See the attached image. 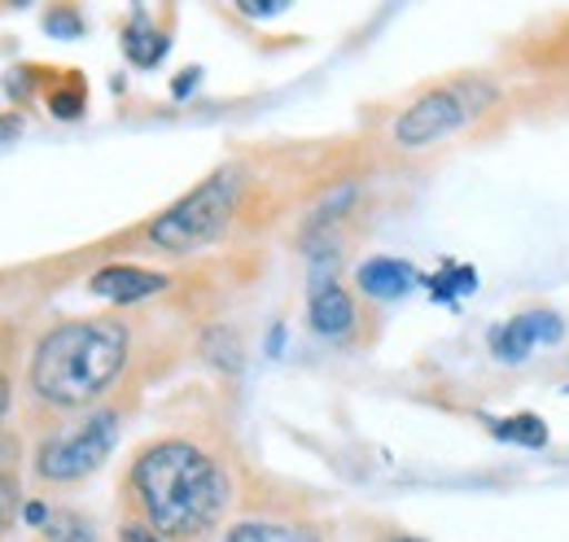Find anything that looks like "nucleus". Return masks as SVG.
Listing matches in <instances>:
<instances>
[{"instance_id": "obj_17", "label": "nucleus", "mask_w": 569, "mask_h": 542, "mask_svg": "<svg viewBox=\"0 0 569 542\" xmlns=\"http://www.w3.org/2000/svg\"><path fill=\"white\" fill-rule=\"evenodd\" d=\"M119 539H123V542H162L153 530H149V525H141V521H128V525L119 530Z\"/></svg>"}, {"instance_id": "obj_9", "label": "nucleus", "mask_w": 569, "mask_h": 542, "mask_svg": "<svg viewBox=\"0 0 569 542\" xmlns=\"http://www.w3.org/2000/svg\"><path fill=\"white\" fill-rule=\"evenodd\" d=\"M356 280L368 298L390 302V298H403V293L417 284V271L408 268V263H399V259H368V263L359 268Z\"/></svg>"}, {"instance_id": "obj_20", "label": "nucleus", "mask_w": 569, "mask_h": 542, "mask_svg": "<svg viewBox=\"0 0 569 542\" xmlns=\"http://www.w3.org/2000/svg\"><path fill=\"white\" fill-rule=\"evenodd\" d=\"M241 9L254 13V18H259V13H281L284 0H241Z\"/></svg>"}, {"instance_id": "obj_5", "label": "nucleus", "mask_w": 569, "mask_h": 542, "mask_svg": "<svg viewBox=\"0 0 569 542\" xmlns=\"http://www.w3.org/2000/svg\"><path fill=\"white\" fill-rule=\"evenodd\" d=\"M465 123V106L456 92H426L417 106H408L395 123V140L403 149H421L429 140H442Z\"/></svg>"}, {"instance_id": "obj_2", "label": "nucleus", "mask_w": 569, "mask_h": 542, "mask_svg": "<svg viewBox=\"0 0 569 542\" xmlns=\"http://www.w3.org/2000/svg\"><path fill=\"white\" fill-rule=\"evenodd\" d=\"M128 324L123 320H67L36 341L27 363L31 399L53 411L92 406L128 363Z\"/></svg>"}, {"instance_id": "obj_18", "label": "nucleus", "mask_w": 569, "mask_h": 542, "mask_svg": "<svg viewBox=\"0 0 569 542\" xmlns=\"http://www.w3.org/2000/svg\"><path fill=\"white\" fill-rule=\"evenodd\" d=\"M44 27L49 31H62V36H79V18H71V13H49Z\"/></svg>"}, {"instance_id": "obj_14", "label": "nucleus", "mask_w": 569, "mask_h": 542, "mask_svg": "<svg viewBox=\"0 0 569 542\" xmlns=\"http://www.w3.org/2000/svg\"><path fill=\"white\" fill-rule=\"evenodd\" d=\"M44 539L49 542H97L92 539V530H88V521H79L74 512H58V516L44 525Z\"/></svg>"}, {"instance_id": "obj_3", "label": "nucleus", "mask_w": 569, "mask_h": 542, "mask_svg": "<svg viewBox=\"0 0 569 542\" xmlns=\"http://www.w3.org/2000/svg\"><path fill=\"white\" fill-rule=\"evenodd\" d=\"M237 198H241V171L237 167H223V171H214L211 180H202L189 198L167 205L144 228V237L158 250H167V254H193V250L211 245L214 237L228 228V219L237 210Z\"/></svg>"}, {"instance_id": "obj_19", "label": "nucleus", "mask_w": 569, "mask_h": 542, "mask_svg": "<svg viewBox=\"0 0 569 542\" xmlns=\"http://www.w3.org/2000/svg\"><path fill=\"white\" fill-rule=\"evenodd\" d=\"M22 136V114H0V144H13Z\"/></svg>"}, {"instance_id": "obj_15", "label": "nucleus", "mask_w": 569, "mask_h": 542, "mask_svg": "<svg viewBox=\"0 0 569 542\" xmlns=\"http://www.w3.org/2000/svg\"><path fill=\"white\" fill-rule=\"evenodd\" d=\"M49 110H53L58 119H79V114H83V83L74 79L71 88L49 92Z\"/></svg>"}, {"instance_id": "obj_8", "label": "nucleus", "mask_w": 569, "mask_h": 542, "mask_svg": "<svg viewBox=\"0 0 569 542\" xmlns=\"http://www.w3.org/2000/svg\"><path fill=\"white\" fill-rule=\"evenodd\" d=\"M307 315H311V329L325 333V338H342V333L356 329V302L333 280H316L311 302H307Z\"/></svg>"}, {"instance_id": "obj_21", "label": "nucleus", "mask_w": 569, "mask_h": 542, "mask_svg": "<svg viewBox=\"0 0 569 542\" xmlns=\"http://www.w3.org/2000/svg\"><path fill=\"white\" fill-rule=\"evenodd\" d=\"M193 79H198V70H184V79H176V97H184L193 88Z\"/></svg>"}, {"instance_id": "obj_12", "label": "nucleus", "mask_w": 569, "mask_h": 542, "mask_svg": "<svg viewBox=\"0 0 569 542\" xmlns=\"http://www.w3.org/2000/svg\"><path fill=\"white\" fill-rule=\"evenodd\" d=\"M496 438H503V442H517V446H543V442H548V424H543L539 415L521 411V415L496 420Z\"/></svg>"}, {"instance_id": "obj_16", "label": "nucleus", "mask_w": 569, "mask_h": 542, "mask_svg": "<svg viewBox=\"0 0 569 542\" xmlns=\"http://www.w3.org/2000/svg\"><path fill=\"white\" fill-rule=\"evenodd\" d=\"M9 403H13V381H9V359H4V350H0V424H4V415H9Z\"/></svg>"}, {"instance_id": "obj_6", "label": "nucleus", "mask_w": 569, "mask_h": 542, "mask_svg": "<svg viewBox=\"0 0 569 542\" xmlns=\"http://www.w3.org/2000/svg\"><path fill=\"white\" fill-rule=\"evenodd\" d=\"M566 324L552 315V311H530V315H517L512 324H503L491 333V345L503 363H521L530 354L535 341H561Z\"/></svg>"}, {"instance_id": "obj_4", "label": "nucleus", "mask_w": 569, "mask_h": 542, "mask_svg": "<svg viewBox=\"0 0 569 542\" xmlns=\"http://www.w3.org/2000/svg\"><path fill=\"white\" fill-rule=\"evenodd\" d=\"M119 442V411L101 406V411H83L79 420L53 429L40 446H36V473L44 481H79V476L97 473L110 451Z\"/></svg>"}, {"instance_id": "obj_13", "label": "nucleus", "mask_w": 569, "mask_h": 542, "mask_svg": "<svg viewBox=\"0 0 569 542\" xmlns=\"http://www.w3.org/2000/svg\"><path fill=\"white\" fill-rule=\"evenodd\" d=\"M469 289H478L473 268H447L429 280V293H433V298H442V302H451L456 293H469Z\"/></svg>"}, {"instance_id": "obj_7", "label": "nucleus", "mask_w": 569, "mask_h": 542, "mask_svg": "<svg viewBox=\"0 0 569 542\" xmlns=\"http://www.w3.org/2000/svg\"><path fill=\"white\" fill-rule=\"evenodd\" d=\"M88 289H92L97 298H110V302L128 307V302H141V298H153V293H162V289H167V275L119 263V268H101V271H97V275L88 280Z\"/></svg>"}, {"instance_id": "obj_1", "label": "nucleus", "mask_w": 569, "mask_h": 542, "mask_svg": "<svg viewBox=\"0 0 569 542\" xmlns=\"http://www.w3.org/2000/svg\"><path fill=\"white\" fill-rule=\"evenodd\" d=\"M128 499L137 503L141 525L162 542H202L232 503V476L207 446L189 438H162L137 455Z\"/></svg>"}, {"instance_id": "obj_11", "label": "nucleus", "mask_w": 569, "mask_h": 542, "mask_svg": "<svg viewBox=\"0 0 569 542\" xmlns=\"http://www.w3.org/2000/svg\"><path fill=\"white\" fill-rule=\"evenodd\" d=\"M223 542H320V534L307 525H284V521H241L223 534Z\"/></svg>"}, {"instance_id": "obj_22", "label": "nucleus", "mask_w": 569, "mask_h": 542, "mask_svg": "<svg viewBox=\"0 0 569 542\" xmlns=\"http://www.w3.org/2000/svg\"><path fill=\"white\" fill-rule=\"evenodd\" d=\"M395 542H421V539H395Z\"/></svg>"}, {"instance_id": "obj_10", "label": "nucleus", "mask_w": 569, "mask_h": 542, "mask_svg": "<svg viewBox=\"0 0 569 542\" xmlns=\"http://www.w3.org/2000/svg\"><path fill=\"white\" fill-rule=\"evenodd\" d=\"M123 53H128V62H137V67H158L162 53H167V36H162L144 13H137V18L128 22V31H123Z\"/></svg>"}]
</instances>
